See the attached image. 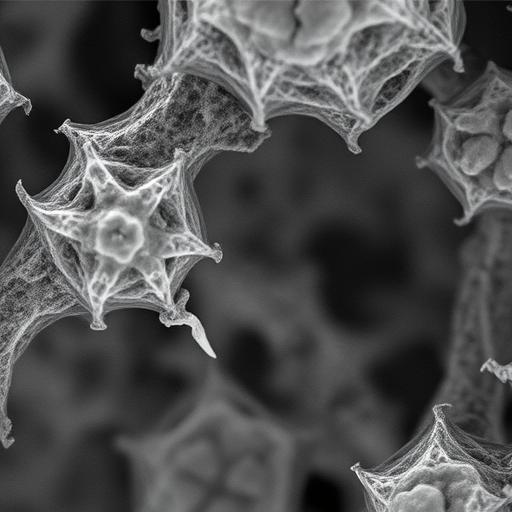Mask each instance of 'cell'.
Segmentation results:
<instances>
[{
  "label": "cell",
  "instance_id": "1",
  "mask_svg": "<svg viewBox=\"0 0 512 512\" xmlns=\"http://www.w3.org/2000/svg\"><path fill=\"white\" fill-rule=\"evenodd\" d=\"M431 104L433 137L418 166L433 170L458 200V223L487 209L512 212V72L488 65L461 93Z\"/></svg>",
  "mask_w": 512,
  "mask_h": 512
},
{
  "label": "cell",
  "instance_id": "2",
  "mask_svg": "<svg viewBox=\"0 0 512 512\" xmlns=\"http://www.w3.org/2000/svg\"><path fill=\"white\" fill-rule=\"evenodd\" d=\"M370 512H471V487L410 470L398 457L381 467L355 466ZM503 512V511H494Z\"/></svg>",
  "mask_w": 512,
  "mask_h": 512
}]
</instances>
